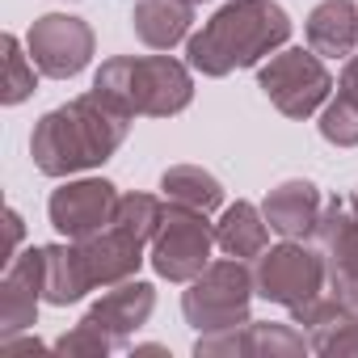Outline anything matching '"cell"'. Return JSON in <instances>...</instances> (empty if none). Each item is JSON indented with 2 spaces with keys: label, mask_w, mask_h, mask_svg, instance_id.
Returning a JSON list of instances; mask_svg holds the SVG:
<instances>
[{
  "label": "cell",
  "mask_w": 358,
  "mask_h": 358,
  "mask_svg": "<svg viewBox=\"0 0 358 358\" xmlns=\"http://www.w3.org/2000/svg\"><path fill=\"white\" fill-rule=\"evenodd\" d=\"M131 110H122L114 97H106L101 89L72 97L68 106L51 110L38 118L34 135H30V152L38 173L47 177H72L80 169H93L101 160H110L127 131H131Z\"/></svg>",
  "instance_id": "obj_1"
},
{
  "label": "cell",
  "mask_w": 358,
  "mask_h": 358,
  "mask_svg": "<svg viewBox=\"0 0 358 358\" xmlns=\"http://www.w3.org/2000/svg\"><path fill=\"white\" fill-rule=\"evenodd\" d=\"M291 38V17L274 0H228V5L190 38V68L203 76H228L262 64Z\"/></svg>",
  "instance_id": "obj_2"
},
{
  "label": "cell",
  "mask_w": 358,
  "mask_h": 358,
  "mask_svg": "<svg viewBox=\"0 0 358 358\" xmlns=\"http://www.w3.org/2000/svg\"><path fill=\"white\" fill-rule=\"evenodd\" d=\"M93 89H101L122 110L143 114V118H173L194 97L190 68L169 59V55H143V59L118 55V59H106L97 68Z\"/></svg>",
  "instance_id": "obj_3"
},
{
  "label": "cell",
  "mask_w": 358,
  "mask_h": 358,
  "mask_svg": "<svg viewBox=\"0 0 358 358\" xmlns=\"http://www.w3.org/2000/svg\"><path fill=\"white\" fill-rule=\"evenodd\" d=\"M253 274L245 270L241 257L211 262L190 291L182 295V312L199 333H228L249 324V299H253Z\"/></svg>",
  "instance_id": "obj_4"
},
{
  "label": "cell",
  "mask_w": 358,
  "mask_h": 358,
  "mask_svg": "<svg viewBox=\"0 0 358 358\" xmlns=\"http://www.w3.org/2000/svg\"><path fill=\"white\" fill-rule=\"evenodd\" d=\"M211 245L215 232L207 224V211L164 203L160 224L152 232V266L169 282H194L211 266Z\"/></svg>",
  "instance_id": "obj_5"
},
{
  "label": "cell",
  "mask_w": 358,
  "mask_h": 358,
  "mask_svg": "<svg viewBox=\"0 0 358 358\" xmlns=\"http://www.w3.org/2000/svg\"><path fill=\"white\" fill-rule=\"evenodd\" d=\"M257 85L262 93L270 97V106L287 118H308L324 106L329 89H333V76L329 68L320 64V55L308 47H287L278 51L262 72H257Z\"/></svg>",
  "instance_id": "obj_6"
},
{
  "label": "cell",
  "mask_w": 358,
  "mask_h": 358,
  "mask_svg": "<svg viewBox=\"0 0 358 358\" xmlns=\"http://www.w3.org/2000/svg\"><path fill=\"white\" fill-rule=\"evenodd\" d=\"M324 278H329L324 253L308 249L303 241H282L278 249H266L253 270L257 295L270 303H282V308H299V303L316 299L324 291Z\"/></svg>",
  "instance_id": "obj_7"
},
{
  "label": "cell",
  "mask_w": 358,
  "mask_h": 358,
  "mask_svg": "<svg viewBox=\"0 0 358 358\" xmlns=\"http://www.w3.org/2000/svg\"><path fill=\"white\" fill-rule=\"evenodd\" d=\"M26 51L34 59V68L51 80H68L76 72H85V64L93 59V30L80 17L68 13H47L30 26L26 34Z\"/></svg>",
  "instance_id": "obj_8"
},
{
  "label": "cell",
  "mask_w": 358,
  "mask_h": 358,
  "mask_svg": "<svg viewBox=\"0 0 358 358\" xmlns=\"http://www.w3.org/2000/svg\"><path fill=\"white\" fill-rule=\"evenodd\" d=\"M312 245L324 253L333 295L345 299L350 308H358V215H354V207L333 199L312 228Z\"/></svg>",
  "instance_id": "obj_9"
},
{
  "label": "cell",
  "mask_w": 358,
  "mask_h": 358,
  "mask_svg": "<svg viewBox=\"0 0 358 358\" xmlns=\"http://www.w3.org/2000/svg\"><path fill=\"white\" fill-rule=\"evenodd\" d=\"M148 241L152 236H143L139 228H131L122 220H110L101 232L76 241V253H80V266H85L89 287H118V282H127L139 270Z\"/></svg>",
  "instance_id": "obj_10"
},
{
  "label": "cell",
  "mask_w": 358,
  "mask_h": 358,
  "mask_svg": "<svg viewBox=\"0 0 358 358\" xmlns=\"http://www.w3.org/2000/svg\"><path fill=\"white\" fill-rule=\"evenodd\" d=\"M118 199H122V194H114L110 182H101V177H85V182H68V186H59V190L51 194L47 211H51V224H55L59 236H68V241H85V236L101 232V228L114 220Z\"/></svg>",
  "instance_id": "obj_11"
},
{
  "label": "cell",
  "mask_w": 358,
  "mask_h": 358,
  "mask_svg": "<svg viewBox=\"0 0 358 358\" xmlns=\"http://www.w3.org/2000/svg\"><path fill=\"white\" fill-rule=\"evenodd\" d=\"M291 312L316 354H358V308H350L345 299L316 295Z\"/></svg>",
  "instance_id": "obj_12"
},
{
  "label": "cell",
  "mask_w": 358,
  "mask_h": 358,
  "mask_svg": "<svg viewBox=\"0 0 358 358\" xmlns=\"http://www.w3.org/2000/svg\"><path fill=\"white\" fill-rule=\"evenodd\" d=\"M43 299V249H26L5 266V282H0V333L17 337L22 329L34 324Z\"/></svg>",
  "instance_id": "obj_13"
},
{
  "label": "cell",
  "mask_w": 358,
  "mask_h": 358,
  "mask_svg": "<svg viewBox=\"0 0 358 358\" xmlns=\"http://www.w3.org/2000/svg\"><path fill=\"white\" fill-rule=\"evenodd\" d=\"M312 350L308 333L303 329H291V324H241V329H228V333H203L194 341V354L207 358V354H303Z\"/></svg>",
  "instance_id": "obj_14"
},
{
  "label": "cell",
  "mask_w": 358,
  "mask_h": 358,
  "mask_svg": "<svg viewBox=\"0 0 358 358\" xmlns=\"http://www.w3.org/2000/svg\"><path fill=\"white\" fill-rule=\"evenodd\" d=\"M152 308H156V291H152L148 282L127 278V282H118L114 291H106V295L85 312V320L97 324L114 345H127L131 333H135L139 324H148Z\"/></svg>",
  "instance_id": "obj_15"
},
{
  "label": "cell",
  "mask_w": 358,
  "mask_h": 358,
  "mask_svg": "<svg viewBox=\"0 0 358 358\" xmlns=\"http://www.w3.org/2000/svg\"><path fill=\"white\" fill-rule=\"evenodd\" d=\"M324 203H320V190L303 177H291V182L274 186L262 203V215L270 224V232H278L282 241H312V228L320 220Z\"/></svg>",
  "instance_id": "obj_16"
},
{
  "label": "cell",
  "mask_w": 358,
  "mask_h": 358,
  "mask_svg": "<svg viewBox=\"0 0 358 358\" xmlns=\"http://www.w3.org/2000/svg\"><path fill=\"white\" fill-rule=\"evenodd\" d=\"M308 47L324 59H345L358 47V5L354 0H320L308 17Z\"/></svg>",
  "instance_id": "obj_17"
},
{
  "label": "cell",
  "mask_w": 358,
  "mask_h": 358,
  "mask_svg": "<svg viewBox=\"0 0 358 358\" xmlns=\"http://www.w3.org/2000/svg\"><path fill=\"white\" fill-rule=\"evenodd\" d=\"M190 22H194L190 0H139L135 13H131L135 38L152 51H169L173 43H182Z\"/></svg>",
  "instance_id": "obj_18"
},
{
  "label": "cell",
  "mask_w": 358,
  "mask_h": 358,
  "mask_svg": "<svg viewBox=\"0 0 358 358\" xmlns=\"http://www.w3.org/2000/svg\"><path fill=\"white\" fill-rule=\"evenodd\" d=\"M85 291H93V287L85 278L76 241H68V245H43V299L64 308V303H76Z\"/></svg>",
  "instance_id": "obj_19"
},
{
  "label": "cell",
  "mask_w": 358,
  "mask_h": 358,
  "mask_svg": "<svg viewBox=\"0 0 358 358\" xmlns=\"http://www.w3.org/2000/svg\"><path fill=\"white\" fill-rule=\"evenodd\" d=\"M266 241H270V224L266 215L253 207V203H236L224 211V220L215 224V245L228 253V257H262L266 253Z\"/></svg>",
  "instance_id": "obj_20"
},
{
  "label": "cell",
  "mask_w": 358,
  "mask_h": 358,
  "mask_svg": "<svg viewBox=\"0 0 358 358\" xmlns=\"http://www.w3.org/2000/svg\"><path fill=\"white\" fill-rule=\"evenodd\" d=\"M160 190L169 203H182V207H194V211H215L224 207V186L220 177H211L207 169L199 164H173L164 177H160Z\"/></svg>",
  "instance_id": "obj_21"
},
{
  "label": "cell",
  "mask_w": 358,
  "mask_h": 358,
  "mask_svg": "<svg viewBox=\"0 0 358 358\" xmlns=\"http://www.w3.org/2000/svg\"><path fill=\"white\" fill-rule=\"evenodd\" d=\"M5 106H17V101H26L30 93H34V59L30 55H22V43L13 38V34H5Z\"/></svg>",
  "instance_id": "obj_22"
},
{
  "label": "cell",
  "mask_w": 358,
  "mask_h": 358,
  "mask_svg": "<svg viewBox=\"0 0 358 358\" xmlns=\"http://www.w3.org/2000/svg\"><path fill=\"white\" fill-rule=\"evenodd\" d=\"M320 135L337 148H358V106L337 93L320 114Z\"/></svg>",
  "instance_id": "obj_23"
},
{
  "label": "cell",
  "mask_w": 358,
  "mask_h": 358,
  "mask_svg": "<svg viewBox=\"0 0 358 358\" xmlns=\"http://www.w3.org/2000/svg\"><path fill=\"white\" fill-rule=\"evenodd\" d=\"M51 350H55V354H89V358H97V354H110V350H114V341H110L97 324L80 320V324H76L72 333H64Z\"/></svg>",
  "instance_id": "obj_24"
},
{
  "label": "cell",
  "mask_w": 358,
  "mask_h": 358,
  "mask_svg": "<svg viewBox=\"0 0 358 358\" xmlns=\"http://www.w3.org/2000/svg\"><path fill=\"white\" fill-rule=\"evenodd\" d=\"M337 93L358 106V55H350V64H345V72H341V80H337Z\"/></svg>",
  "instance_id": "obj_25"
},
{
  "label": "cell",
  "mask_w": 358,
  "mask_h": 358,
  "mask_svg": "<svg viewBox=\"0 0 358 358\" xmlns=\"http://www.w3.org/2000/svg\"><path fill=\"white\" fill-rule=\"evenodd\" d=\"M350 207H354V215H358V186H354V194H350Z\"/></svg>",
  "instance_id": "obj_26"
},
{
  "label": "cell",
  "mask_w": 358,
  "mask_h": 358,
  "mask_svg": "<svg viewBox=\"0 0 358 358\" xmlns=\"http://www.w3.org/2000/svg\"><path fill=\"white\" fill-rule=\"evenodd\" d=\"M190 5H199V0H190Z\"/></svg>",
  "instance_id": "obj_27"
}]
</instances>
